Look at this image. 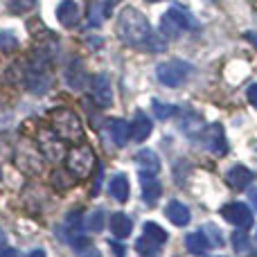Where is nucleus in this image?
<instances>
[{"mask_svg": "<svg viewBox=\"0 0 257 257\" xmlns=\"http://www.w3.org/2000/svg\"><path fill=\"white\" fill-rule=\"evenodd\" d=\"M117 34L124 41L126 45H133V48H140V45H147L151 39V25L145 18V14H140L138 9L126 7L122 9V14L117 16Z\"/></svg>", "mask_w": 257, "mask_h": 257, "instance_id": "f257e3e1", "label": "nucleus"}, {"mask_svg": "<svg viewBox=\"0 0 257 257\" xmlns=\"http://www.w3.org/2000/svg\"><path fill=\"white\" fill-rule=\"evenodd\" d=\"M194 27H196V21L181 5H174V7L160 18V34H165L167 39H178L185 30H194Z\"/></svg>", "mask_w": 257, "mask_h": 257, "instance_id": "f03ea898", "label": "nucleus"}, {"mask_svg": "<svg viewBox=\"0 0 257 257\" xmlns=\"http://www.w3.org/2000/svg\"><path fill=\"white\" fill-rule=\"evenodd\" d=\"M52 131L61 140L68 142H81V138H84V126H81L79 117L68 108H57L52 113Z\"/></svg>", "mask_w": 257, "mask_h": 257, "instance_id": "7ed1b4c3", "label": "nucleus"}, {"mask_svg": "<svg viewBox=\"0 0 257 257\" xmlns=\"http://www.w3.org/2000/svg\"><path fill=\"white\" fill-rule=\"evenodd\" d=\"M192 72L190 63L185 61H165L160 63L158 68H156V77H158V81L163 86H169V88H174V86H181L183 81L187 79V75Z\"/></svg>", "mask_w": 257, "mask_h": 257, "instance_id": "20e7f679", "label": "nucleus"}, {"mask_svg": "<svg viewBox=\"0 0 257 257\" xmlns=\"http://www.w3.org/2000/svg\"><path fill=\"white\" fill-rule=\"evenodd\" d=\"M165 241H167V232H165L158 223L147 221L145 223V235L138 239L136 248H138V253H142V255H151V253H156Z\"/></svg>", "mask_w": 257, "mask_h": 257, "instance_id": "39448f33", "label": "nucleus"}, {"mask_svg": "<svg viewBox=\"0 0 257 257\" xmlns=\"http://www.w3.org/2000/svg\"><path fill=\"white\" fill-rule=\"evenodd\" d=\"M95 167V154L90 147H79L70 151L68 156V172H72L77 178H86Z\"/></svg>", "mask_w": 257, "mask_h": 257, "instance_id": "423d86ee", "label": "nucleus"}, {"mask_svg": "<svg viewBox=\"0 0 257 257\" xmlns=\"http://www.w3.org/2000/svg\"><path fill=\"white\" fill-rule=\"evenodd\" d=\"M221 217L226 219L228 223H232V226H237L239 230H246V228H250L255 223V217H253V210L248 208L246 203H239V201H235V203H228L221 208Z\"/></svg>", "mask_w": 257, "mask_h": 257, "instance_id": "0eeeda50", "label": "nucleus"}, {"mask_svg": "<svg viewBox=\"0 0 257 257\" xmlns=\"http://www.w3.org/2000/svg\"><path fill=\"white\" fill-rule=\"evenodd\" d=\"M39 145H41V151L45 154V158H50V160L63 158V140L54 131H41Z\"/></svg>", "mask_w": 257, "mask_h": 257, "instance_id": "6e6552de", "label": "nucleus"}, {"mask_svg": "<svg viewBox=\"0 0 257 257\" xmlns=\"http://www.w3.org/2000/svg\"><path fill=\"white\" fill-rule=\"evenodd\" d=\"M253 181H255V174L248 167H244V165H235V167H230L226 172V183L232 190H246Z\"/></svg>", "mask_w": 257, "mask_h": 257, "instance_id": "1a4fd4ad", "label": "nucleus"}, {"mask_svg": "<svg viewBox=\"0 0 257 257\" xmlns=\"http://www.w3.org/2000/svg\"><path fill=\"white\" fill-rule=\"evenodd\" d=\"M136 165L140 167V178H156L160 172V160L151 149H142L136 156Z\"/></svg>", "mask_w": 257, "mask_h": 257, "instance_id": "9d476101", "label": "nucleus"}, {"mask_svg": "<svg viewBox=\"0 0 257 257\" xmlns=\"http://www.w3.org/2000/svg\"><path fill=\"white\" fill-rule=\"evenodd\" d=\"M93 99H95V104H97V106H102V108L111 106V102H113V88H111V81H108V77L97 75L93 79Z\"/></svg>", "mask_w": 257, "mask_h": 257, "instance_id": "9b49d317", "label": "nucleus"}, {"mask_svg": "<svg viewBox=\"0 0 257 257\" xmlns=\"http://www.w3.org/2000/svg\"><path fill=\"white\" fill-rule=\"evenodd\" d=\"M57 18L63 27H75L79 23V5L72 0H61L57 7Z\"/></svg>", "mask_w": 257, "mask_h": 257, "instance_id": "f8f14e48", "label": "nucleus"}, {"mask_svg": "<svg viewBox=\"0 0 257 257\" xmlns=\"http://www.w3.org/2000/svg\"><path fill=\"white\" fill-rule=\"evenodd\" d=\"M205 147H208L212 154H217V156H223V154L228 151V142H226V136H223L221 124H212V126L208 128Z\"/></svg>", "mask_w": 257, "mask_h": 257, "instance_id": "ddd939ff", "label": "nucleus"}, {"mask_svg": "<svg viewBox=\"0 0 257 257\" xmlns=\"http://www.w3.org/2000/svg\"><path fill=\"white\" fill-rule=\"evenodd\" d=\"M151 128H154V124H151V117H147L145 113L138 111L136 117H133V124H131V138L136 142H145L147 138L151 136Z\"/></svg>", "mask_w": 257, "mask_h": 257, "instance_id": "4468645a", "label": "nucleus"}, {"mask_svg": "<svg viewBox=\"0 0 257 257\" xmlns=\"http://www.w3.org/2000/svg\"><path fill=\"white\" fill-rule=\"evenodd\" d=\"M165 214H167V219L174 226H187L190 223V210L181 201H169L167 208H165Z\"/></svg>", "mask_w": 257, "mask_h": 257, "instance_id": "2eb2a0df", "label": "nucleus"}, {"mask_svg": "<svg viewBox=\"0 0 257 257\" xmlns=\"http://www.w3.org/2000/svg\"><path fill=\"white\" fill-rule=\"evenodd\" d=\"M108 131H111V138L117 147H124L131 138V124L124 120H111L108 122Z\"/></svg>", "mask_w": 257, "mask_h": 257, "instance_id": "dca6fc26", "label": "nucleus"}, {"mask_svg": "<svg viewBox=\"0 0 257 257\" xmlns=\"http://www.w3.org/2000/svg\"><path fill=\"white\" fill-rule=\"evenodd\" d=\"M108 192H111V196L115 201L124 203L128 199V178L124 174H115V176L111 178V183H108Z\"/></svg>", "mask_w": 257, "mask_h": 257, "instance_id": "f3484780", "label": "nucleus"}, {"mask_svg": "<svg viewBox=\"0 0 257 257\" xmlns=\"http://www.w3.org/2000/svg\"><path fill=\"white\" fill-rule=\"evenodd\" d=\"M111 230H113V235H115L117 239H124V237L131 235L133 223H131V219H128L126 214L115 212V214L111 217Z\"/></svg>", "mask_w": 257, "mask_h": 257, "instance_id": "a211bd4d", "label": "nucleus"}, {"mask_svg": "<svg viewBox=\"0 0 257 257\" xmlns=\"http://www.w3.org/2000/svg\"><path fill=\"white\" fill-rule=\"evenodd\" d=\"M185 248L190 250L192 255H203L205 250L210 248V244H208L203 232L199 230V232H190V235L185 237Z\"/></svg>", "mask_w": 257, "mask_h": 257, "instance_id": "6ab92c4d", "label": "nucleus"}, {"mask_svg": "<svg viewBox=\"0 0 257 257\" xmlns=\"http://www.w3.org/2000/svg\"><path fill=\"white\" fill-rule=\"evenodd\" d=\"M230 241H232V248L239 255H253V246H250V239L244 230H237L235 235L230 237Z\"/></svg>", "mask_w": 257, "mask_h": 257, "instance_id": "aec40b11", "label": "nucleus"}, {"mask_svg": "<svg viewBox=\"0 0 257 257\" xmlns=\"http://www.w3.org/2000/svg\"><path fill=\"white\" fill-rule=\"evenodd\" d=\"M158 196H160L158 181H154V178H142V199H145L147 203H154V201H158Z\"/></svg>", "mask_w": 257, "mask_h": 257, "instance_id": "412c9836", "label": "nucleus"}, {"mask_svg": "<svg viewBox=\"0 0 257 257\" xmlns=\"http://www.w3.org/2000/svg\"><path fill=\"white\" fill-rule=\"evenodd\" d=\"M201 232L205 235V239H208L210 246H223V237H221V232L217 230V226H212V223H205V226L201 228Z\"/></svg>", "mask_w": 257, "mask_h": 257, "instance_id": "4be33fe9", "label": "nucleus"}, {"mask_svg": "<svg viewBox=\"0 0 257 257\" xmlns=\"http://www.w3.org/2000/svg\"><path fill=\"white\" fill-rule=\"evenodd\" d=\"M18 48V39L12 32H0V50L3 52H14Z\"/></svg>", "mask_w": 257, "mask_h": 257, "instance_id": "5701e85b", "label": "nucleus"}, {"mask_svg": "<svg viewBox=\"0 0 257 257\" xmlns=\"http://www.w3.org/2000/svg\"><path fill=\"white\" fill-rule=\"evenodd\" d=\"M86 226H88V230L93 232H99L104 228V212L102 210H97V212H93L88 219H86Z\"/></svg>", "mask_w": 257, "mask_h": 257, "instance_id": "b1692460", "label": "nucleus"}, {"mask_svg": "<svg viewBox=\"0 0 257 257\" xmlns=\"http://www.w3.org/2000/svg\"><path fill=\"white\" fill-rule=\"evenodd\" d=\"M154 113L160 117V120H167L176 113V106H169V104H163V102H154Z\"/></svg>", "mask_w": 257, "mask_h": 257, "instance_id": "393cba45", "label": "nucleus"}, {"mask_svg": "<svg viewBox=\"0 0 257 257\" xmlns=\"http://www.w3.org/2000/svg\"><path fill=\"white\" fill-rule=\"evenodd\" d=\"M79 257H102V255H99V250L95 248V246L86 244V246H81V250H79Z\"/></svg>", "mask_w": 257, "mask_h": 257, "instance_id": "a878e982", "label": "nucleus"}, {"mask_svg": "<svg viewBox=\"0 0 257 257\" xmlns=\"http://www.w3.org/2000/svg\"><path fill=\"white\" fill-rule=\"evenodd\" d=\"M246 97H248V102L257 108V84H250L248 86V90H246Z\"/></svg>", "mask_w": 257, "mask_h": 257, "instance_id": "bb28decb", "label": "nucleus"}, {"mask_svg": "<svg viewBox=\"0 0 257 257\" xmlns=\"http://www.w3.org/2000/svg\"><path fill=\"white\" fill-rule=\"evenodd\" d=\"M90 23H93V25H99V23H102V16H99V5H93V12H90Z\"/></svg>", "mask_w": 257, "mask_h": 257, "instance_id": "cd10ccee", "label": "nucleus"}, {"mask_svg": "<svg viewBox=\"0 0 257 257\" xmlns=\"http://www.w3.org/2000/svg\"><path fill=\"white\" fill-rule=\"evenodd\" d=\"M0 257H18V250L16 248H0Z\"/></svg>", "mask_w": 257, "mask_h": 257, "instance_id": "c85d7f7f", "label": "nucleus"}, {"mask_svg": "<svg viewBox=\"0 0 257 257\" xmlns=\"http://www.w3.org/2000/svg\"><path fill=\"white\" fill-rule=\"evenodd\" d=\"M250 203H253V208L257 210V190L250 192Z\"/></svg>", "mask_w": 257, "mask_h": 257, "instance_id": "c756f323", "label": "nucleus"}, {"mask_svg": "<svg viewBox=\"0 0 257 257\" xmlns=\"http://www.w3.org/2000/svg\"><path fill=\"white\" fill-rule=\"evenodd\" d=\"M27 257H45V253H43V250H32Z\"/></svg>", "mask_w": 257, "mask_h": 257, "instance_id": "7c9ffc66", "label": "nucleus"}, {"mask_svg": "<svg viewBox=\"0 0 257 257\" xmlns=\"http://www.w3.org/2000/svg\"><path fill=\"white\" fill-rule=\"evenodd\" d=\"M122 3V0H106V14H108V7H113V5Z\"/></svg>", "mask_w": 257, "mask_h": 257, "instance_id": "2f4dec72", "label": "nucleus"}, {"mask_svg": "<svg viewBox=\"0 0 257 257\" xmlns=\"http://www.w3.org/2000/svg\"><path fill=\"white\" fill-rule=\"evenodd\" d=\"M0 244H5V230H3V226H0Z\"/></svg>", "mask_w": 257, "mask_h": 257, "instance_id": "473e14b6", "label": "nucleus"}, {"mask_svg": "<svg viewBox=\"0 0 257 257\" xmlns=\"http://www.w3.org/2000/svg\"><path fill=\"white\" fill-rule=\"evenodd\" d=\"M147 3H160V0H147Z\"/></svg>", "mask_w": 257, "mask_h": 257, "instance_id": "72a5a7b5", "label": "nucleus"}, {"mask_svg": "<svg viewBox=\"0 0 257 257\" xmlns=\"http://www.w3.org/2000/svg\"><path fill=\"white\" fill-rule=\"evenodd\" d=\"M0 176H3V174H0Z\"/></svg>", "mask_w": 257, "mask_h": 257, "instance_id": "f704fd0d", "label": "nucleus"}]
</instances>
